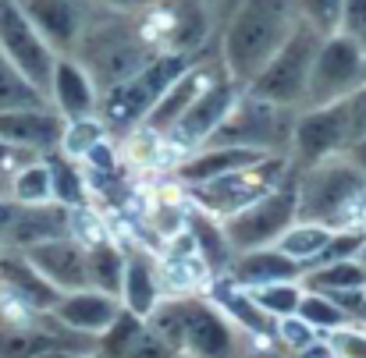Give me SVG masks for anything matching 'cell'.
Segmentation results:
<instances>
[{
  "label": "cell",
  "instance_id": "1",
  "mask_svg": "<svg viewBox=\"0 0 366 358\" xmlns=\"http://www.w3.org/2000/svg\"><path fill=\"white\" fill-rule=\"evenodd\" d=\"M160 50L164 46L146 29V14H122L93 4L71 57L82 61L93 82L100 86V93H107L111 86L135 75L146 61H153Z\"/></svg>",
  "mask_w": 366,
  "mask_h": 358
},
{
  "label": "cell",
  "instance_id": "2",
  "mask_svg": "<svg viewBox=\"0 0 366 358\" xmlns=\"http://www.w3.org/2000/svg\"><path fill=\"white\" fill-rule=\"evenodd\" d=\"M292 29H295L292 0H239L221 25V46H217L221 64L245 89L259 75V68L277 53V46L288 39Z\"/></svg>",
  "mask_w": 366,
  "mask_h": 358
},
{
  "label": "cell",
  "instance_id": "3",
  "mask_svg": "<svg viewBox=\"0 0 366 358\" xmlns=\"http://www.w3.org/2000/svg\"><path fill=\"white\" fill-rule=\"evenodd\" d=\"M178 355L185 358H242V330L207 295H167L146 316Z\"/></svg>",
  "mask_w": 366,
  "mask_h": 358
},
{
  "label": "cell",
  "instance_id": "4",
  "mask_svg": "<svg viewBox=\"0 0 366 358\" xmlns=\"http://www.w3.org/2000/svg\"><path fill=\"white\" fill-rule=\"evenodd\" d=\"M196 61H199V53H192V50H160L135 75H128L124 82L111 86L107 93H100L97 118L104 121V128L111 131V138L139 131L142 121L149 118V111L160 103V96L171 89V82L182 78Z\"/></svg>",
  "mask_w": 366,
  "mask_h": 358
},
{
  "label": "cell",
  "instance_id": "5",
  "mask_svg": "<svg viewBox=\"0 0 366 358\" xmlns=\"http://www.w3.org/2000/svg\"><path fill=\"white\" fill-rule=\"evenodd\" d=\"M299 178V220H313L324 227L363 224L366 174L342 153L317 167L295 170Z\"/></svg>",
  "mask_w": 366,
  "mask_h": 358
},
{
  "label": "cell",
  "instance_id": "6",
  "mask_svg": "<svg viewBox=\"0 0 366 358\" xmlns=\"http://www.w3.org/2000/svg\"><path fill=\"white\" fill-rule=\"evenodd\" d=\"M320 43H324V36L295 18V29L277 46V53L259 68V75L245 86V93H252V96H259L267 103L288 107V111H302Z\"/></svg>",
  "mask_w": 366,
  "mask_h": 358
},
{
  "label": "cell",
  "instance_id": "7",
  "mask_svg": "<svg viewBox=\"0 0 366 358\" xmlns=\"http://www.w3.org/2000/svg\"><path fill=\"white\" fill-rule=\"evenodd\" d=\"M288 174H292L288 156H263V160H256L249 167L228 170L221 178H210L203 185L185 188V195H189V206L228 220V217L242 213L245 206H252L256 199H263L267 192H274Z\"/></svg>",
  "mask_w": 366,
  "mask_h": 358
},
{
  "label": "cell",
  "instance_id": "8",
  "mask_svg": "<svg viewBox=\"0 0 366 358\" xmlns=\"http://www.w3.org/2000/svg\"><path fill=\"white\" fill-rule=\"evenodd\" d=\"M363 82H366V43L363 39L345 36V32L324 36V43L317 50V61H313V75H310V89H306V103L302 107L342 103Z\"/></svg>",
  "mask_w": 366,
  "mask_h": 358
},
{
  "label": "cell",
  "instance_id": "9",
  "mask_svg": "<svg viewBox=\"0 0 366 358\" xmlns=\"http://www.w3.org/2000/svg\"><path fill=\"white\" fill-rule=\"evenodd\" d=\"M295 220H299V178H295V167H292V174L274 192H267L263 199L245 206L242 213L228 217L224 231H228V241H232V248L239 255V252H249V248L277 245V238Z\"/></svg>",
  "mask_w": 366,
  "mask_h": 358
},
{
  "label": "cell",
  "instance_id": "10",
  "mask_svg": "<svg viewBox=\"0 0 366 358\" xmlns=\"http://www.w3.org/2000/svg\"><path fill=\"white\" fill-rule=\"evenodd\" d=\"M295 114H299V111L267 103V100H259V96H252V93L242 89V96H239L232 118L224 121V128L217 131L214 142H224V145H249V149H259V153L288 156Z\"/></svg>",
  "mask_w": 366,
  "mask_h": 358
},
{
  "label": "cell",
  "instance_id": "11",
  "mask_svg": "<svg viewBox=\"0 0 366 358\" xmlns=\"http://www.w3.org/2000/svg\"><path fill=\"white\" fill-rule=\"evenodd\" d=\"M352 118L345 100L342 103H327V107H302L295 114L292 128V145H288V163L295 170L317 167L324 160L342 156L352 145Z\"/></svg>",
  "mask_w": 366,
  "mask_h": 358
},
{
  "label": "cell",
  "instance_id": "12",
  "mask_svg": "<svg viewBox=\"0 0 366 358\" xmlns=\"http://www.w3.org/2000/svg\"><path fill=\"white\" fill-rule=\"evenodd\" d=\"M239 96H242V86L228 75V68H221V71L203 86V93H199L196 103L185 111V118L167 131L164 145L178 149L182 156H189V153L210 145V142L217 138V131L224 128V121L232 118Z\"/></svg>",
  "mask_w": 366,
  "mask_h": 358
},
{
  "label": "cell",
  "instance_id": "13",
  "mask_svg": "<svg viewBox=\"0 0 366 358\" xmlns=\"http://www.w3.org/2000/svg\"><path fill=\"white\" fill-rule=\"evenodd\" d=\"M0 50L4 57L46 96L50 93V78L57 68V53L54 46L39 36V29L29 21V14L21 11L18 0H0Z\"/></svg>",
  "mask_w": 366,
  "mask_h": 358
},
{
  "label": "cell",
  "instance_id": "14",
  "mask_svg": "<svg viewBox=\"0 0 366 358\" xmlns=\"http://www.w3.org/2000/svg\"><path fill=\"white\" fill-rule=\"evenodd\" d=\"M64 124L68 121L50 103L25 107V111H4L0 114V142L11 145V149H21L29 156H46V153L61 149Z\"/></svg>",
  "mask_w": 366,
  "mask_h": 358
},
{
  "label": "cell",
  "instance_id": "15",
  "mask_svg": "<svg viewBox=\"0 0 366 358\" xmlns=\"http://www.w3.org/2000/svg\"><path fill=\"white\" fill-rule=\"evenodd\" d=\"M21 11L29 14V21L39 29V36L54 46L57 57H71L86 18H89V0H18Z\"/></svg>",
  "mask_w": 366,
  "mask_h": 358
},
{
  "label": "cell",
  "instance_id": "16",
  "mask_svg": "<svg viewBox=\"0 0 366 358\" xmlns=\"http://www.w3.org/2000/svg\"><path fill=\"white\" fill-rule=\"evenodd\" d=\"M0 298L29 312H54V305L61 302V291L29 262L25 252L0 248Z\"/></svg>",
  "mask_w": 366,
  "mask_h": 358
},
{
  "label": "cell",
  "instance_id": "17",
  "mask_svg": "<svg viewBox=\"0 0 366 358\" xmlns=\"http://www.w3.org/2000/svg\"><path fill=\"white\" fill-rule=\"evenodd\" d=\"M221 68H224V64H221V57H210V61H207V57H199V61L182 75V78H174V82H171V89L160 96V103L149 111V118L142 121V128H139V131H142V135H153V138H160V142H164V138H167V131L185 118V111L196 103V96L203 93V86H207Z\"/></svg>",
  "mask_w": 366,
  "mask_h": 358
},
{
  "label": "cell",
  "instance_id": "18",
  "mask_svg": "<svg viewBox=\"0 0 366 358\" xmlns=\"http://www.w3.org/2000/svg\"><path fill=\"white\" fill-rule=\"evenodd\" d=\"M29 262L61 291H82L89 287V266H86V241L68 235V238H54L43 241V245H32L25 248Z\"/></svg>",
  "mask_w": 366,
  "mask_h": 358
},
{
  "label": "cell",
  "instance_id": "19",
  "mask_svg": "<svg viewBox=\"0 0 366 358\" xmlns=\"http://www.w3.org/2000/svg\"><path fill=\"white\" fill-rule=\"evenodd\" d=\"M46 100H50V107L64 121L97 118V111H100V86L93 82V75L86 71L82 61L57 57V68H54Z\"/></svg>",
  "mask_w": 366,
  "mask_h": 358
},
{
  "label": "cell",
  "instance_id": "20",
  "mask_svg": "<svg viewBox=\"0 0 366 358\" xmlns=\"http://www.w3.org/2000/svg\"><path fill=\"white\" fill-rule=\"evenodd\" d=\"M68 235H75V210H68L61 203H39V206H18V217L7 227V235L0 238V245L25 252L32 245L68 238Z\"/></svg>",
  "mask_w": 366,
  "mask_h": 358
},
{
  "label": "cell",
  "instance_id": "21",
  "mask_svg": "<svg viewBox=\"0 0 366 358\" xmlns=\"http://www.w3.org/2000/svg\"><path fill=\"white\" fill-rule=\"evenodd\" d=\"M239 330H242L245 337H256V341H263V344H274V330H277V319L274 316H267L259 305H256V298L245 291L242 284H235L228 273L224 277H214L210 284H207V291H203Z\"/></svg>",
  "mask_w": 366,
  "mask_h": 358
},
{
  "label": "cell",
  "instance_id": "22",
  "mask_svg": "<svg viewBox=\"0 0 366 358\" xmlns=\"http://www.w3.org/2000/svg\"><path fill=\"white\" fill-rule=\"evenodd\" d=\"M122 309H124L122 298L104 295V291H97V287H82V291L61 295V302L54 305V316H57L68 330H75V334H82V337H100V334L118 319Z\"/></svg>",
  "mask_w": 366,
  "mask_h": 358
},
{
  "label": "cell",
  "instance_id": "23",
  "mask_svg": "<svg viewBox=\"0 0 366 358\" xmlns=\"http://www.w3.org/2000/svg\"><path fill=\"white\" fill-rule=\"evenodd\" d=\"M160 298H167V284H164V270L160 259L149 248H128V262H124V284H122V305L135 316H149Z\"/></svg>",
  "mask_w": 366,
  "mask_h": 358
},
{
  "label": "cell",
  "instance_id": "24",
  "mask_svg": "<svg viewBox=\"0 0 366 358\" xmlns=\"http://www.w3.org/2000/svg\"><path fill=\"white\" fill-rule=\"evenodd\" d=\"M263 156H274V153H259V149H249V145H224V142H210L189 156L178 160L174 167V178L182 181V188H192V185H203L210 178H221L228 170H239V167H249Z\"/></svg>",
  "mask_w": 366,
  "mask_h": 358
},
{
  "label": "cell",
  "instance_id": "25",
  "mask_svg": "<svg viewBox=\"0 0 366 358\" xmlns=\"http://www.w3.org/2000/svg\"><path fill=\"white\" fill-rule=\"evenodd\" d=\"M302 266L295 259H288L277 245H263V248H249L239 252L228 266V277L242 287H263V284H281V280H302Z\"/></svg>",
  "mask_w": 366,
  "mask_h": 358
},
{
  "label": "cell",
  "instance_id": "26",
  "mask_svg": "<svg viewBox=\"0 0 366 358\" xmlns=\"http://www.w3.org/2000/svg\"><path fill=\"white\" fill-rule=\"evenodd\" d=\"M185 235L192 241L196 255L203 259V266L210 270V277H224L228 273V266L235 259V248L228 241V231H224V220L221 217L189 206V213H185Z\"/></svg>",
  "mask_w": 366,
  "mask_h": 358
},
{
  "label": "cell",
  "instance_id": "27",
  "mask_svg": "<svg viewBox=\"0 0 366 358\" xmlns=\"http://www.w3.org/2000/svg\"><path fill=\"white\" fill-rule=\"evenodd\" d=\"M124 262H128V248L111 235H97L86 241V266H89V287L122 298L124 284Z\"/></svg>",
  "mask_w": 366,
  "mask_h": 358
},
{
  "label": "cell",
  "instance_id": "28",
  "mask_svg": "<svg viewBox=\"0 0 366 358\" xmlns=\"http://www.w3.org/2000/svg\"><path fill=\"white\" fill-rule=\"evenodd\" d=\"M46 170H50V188H54V203L68 206V210H86L89 206V181L82 170V160H71L68 153L54 149L43 156Z\"/></svg>",
  "mask_w": 366,
  "mask_h": 358
},
{
  "label": "cell",
  "instance_id": "29",
  "mask_svg": "<svg viewBox=\"0 0 366 358\" xmlns=\"http://www.w3.org/2000/svg\"><path fill=\"white\" fill-rule=\"evenodd\" d=\"M306 291L320 295H342V291H360L366 284V266L360 259H338V262H320L310 266L299 280Z\"/></svg>",
  "mask_w": 366,
  "mask_h": 358
},
{
  "label": "cell",
  "instance_id": "30",
  "mask_svg": "<svg viewBox=\"0 0 366 358\" xmlns=\"http://www.w3.org/2000/svg\"><path fill=\"white\" fill-rule=\"evenodd\" d=\"M335 235V227H324V224H313V220H295L281 238H277V248L295 259L302 270H310L317 262V255L327 248V241Z\"/></svg>",
  "mask_w": 366,
  "mask_h": 358
},
{
  "label": "cell",
  "instance_id": "31",
  "mask_svg": "<svg viewBox=\"0 0 366 358\" xmlns=\"http://www.w3.org/2000/svg\"><path fill=\"white\" fill-rule=\"evenodd\" d=\"M18 206H39V203H54V188H50V170L46 160L36 156L29 163H21L11 174V192H7Z\"/></svg>",
  "mask_w": 366,
  "mask_h": 358
},
{
  "label": "cell",
  "instance_id": "32",
  "mask_svg": "<svg viewBox=\"0 0 366 358\" xmlns=\"http://www.w3.org/2000/svg\"><path fill=\"white\" fill-rule=\"evenodd\" d=\"M43 103H50L7 57H4V50H0V114L4 111H25V107H43Z\"/></svg>",
  "mask_w": 366,
  "mask_h": 358
},
{
  "label": "cell",
  "instance_id": "33",
  "mask_svg": "<svg viewBox=\"0 0 366 358\" xmlns=\"http://www.w3.org/2000/svg\"><path fill=\"white\" fill-rule=\"evenodd\" d=\"M142 330H146V319L135 316V312H128V309H122L118 319L97 337V355L100 358H124L128 348L139 341Z\"/></svg>",
  "mask_w": 366,
  "mask_h": 358
},
{
  "label": "cell",
  "instance_id": "34",
  "mask_svg": "<svg viewBox=\"0 0 366 358\" xmlns=\"http://www.w3.org/2000/svg\"><path fill=\"white\" fill-rule=\"evenodd\" d=\"M249 291V287H245ZM256 298V305L274 316V319H285V316H295L299 312V302H302V284L299 280H281V284H263V287H252L249 291Z\"/></svg>",
  "mask_w": 366,
  "mask_h": 358
},
{
  "label": "cell",
  "instance_id": "35",
  "mask_svg": "<svg viewBox=\"0 0 366 358\" xmlns=\"http://www.w3.org/2000/svg\"><path fill=\"white\" fill-rule=\"evenodd\" d=\"M111 131L104 128L100 118H79L64 124V138H61V153H68L71 160H86L100 142H107Z\"/></svg>",
  "mask_w": 366,
  "mask_h": 358
},
{
  "label": "cell",
  "instance_id": "36",
  "mask_svg": "<svg viewBox=\"0 0 366 358\" xmlns=\"http://www.w3.org/2000/svg\"><path fill=\"white\" fill-rule=\"evenodd\" d=\"M295 316L306 319L320 337L349 323V316H345L327 295H320V291H306V287H302V302H299V312H295Z\"/></svg>",
  "mask_w": 366,
  "mask_h": 358
},
{
  "label": "cell",
  "instance_id": "37",
  "mask_svg": "<svg viewBox=\"0 0 366 358\" xmlns=\"http://www.w3.org/2000/svg\"><path fill=\"white\" fill-rule=\"evenodd\" d=\"M292 11L299 21H306L320 36H335V32H342L345 0H292Z\"/></svg>",
  "mask_w": 366,
  "mask_h": 358
},
{
  "label": "cell",
  "instance_id": "38",
  "mask_svg": "<svg viewBox=\"0 0 366 358\" xmlns=\"http://www.w3.org/2000/svg\"><path fill=\"white\" fill-rule=\"evenodd\" d=\"M317 341H320V334H317L306 319H299V316L277 319V330H274V344H277V348H285V352H292V355H302V352L313 348Z\"/></svg>",
  "mask_w": 366,
  "mask_h": 358
},
{
  "label": "cell",
  "instance_id": "39",
  "mask_svg": "<svg viewBox=\"0 0 366 358\" xmlns=\"http://www.w3.org/2000/svg\"><path fill=\"white\" fill-rule=\"evenodd\" d=\"M327 348L335 358H366V327L363 323H345L331 334H324Z\"/></svg>",
  "mask_w": 366,
  "mask_h": 358
},
{
  "label": "cell",
  "instance_id": "40",
  "mask_svg": "<svg viewBox=\"0 0 366 358\" xmlns=\"http://www.w3.org/2000/svg\"><path fill=\"white\" fill-rule=\"evenodd\" d=\"M124 358H182V355H178V352H174V348H171L157 330H149V327H146V330L139 334V341L128 348V355Z\"/></svg>",
  "mask_w": 366,
  "mask_h": 358
},
{
  "label": "cell",
  "instance_id": "41",
  "mask_svg": "<svg viewBox=\"0 0 366 358\" xmlns=\"http://www.w3.org/2000/svg\"><path fill=\"white\" fill-rule=\"evenodd\" d=\"M342 32L345 36H356V39H366V0H345Z\"/></svg>",
  "mask_w": 366,
  "mask_h": 358
},
{
  "label": "cell",
  "instance_id": "42",
  "mask_svg": "<svg viewBox=\"0 0 366 358\" xmlns=\"http://www.w3.org/2000/svg\"><path fill=\"white\" fill-rule=\"evenodd\" d=\"M345 107H349V118H352V135L360 138V135H366V82L345 100ZM352 138V142H356Z\"/></svg>",
  "mask_w": 366,
  "mask_h": 358
},
{
  "label": "cell",
  "instance_id": "43",
  "mask_svg": "<svg viewBox=\"0 0 366 358\" xmlns=\"http://www.w3.org/2000/svg\"><path fill=\"white\" fill-rule=\"evenodd\" d=\"M93 4H100V7H107V11H122V14H149V11H157L164 0H93Z\"/></svg>",
  "mask_w": 366,
  "mask_h": 358
},
{
  "label": "cell",
  "instance_id": "44",
  "mask_svg": "<svg viewBox=\"0 0 366 358\" xmlns=\"http://www.w3.org/2000/svg\"><path fill=\"white\" fill-rule=\"evenodd\" d=\"M14 217H18V203L7 199V195H0V238L7 235V227L14 224Z\"/></svg>",
  "mask_w": 366,
  "mask_h": 358
},
{
  "label": "cell",
  "instance_id": "45",
  "mask_svg": "<svg viewBox=\"0 0 366 358\" xmlns=\"http://www.w3.org/2000/svg\"><path fill=\"white\" fill-rule=\"evenodd\" d=\"M345 156H349V160H352V163H356V167L366 174V135H360V138H356V142L345 149Z\"/></svg>",
  "mask_w": 366,
  "mask_h": 358
},
{
  "label": "cell",
  "instance_id": "46",
  "mask_svg": "<svg viewBox=\"0 0 366 358\" xmlns=\"http://www.w3.org/2000/svg\"><path fill=\"white\" fill-rule=\"evenodd\" d=\"M299 358H335V355H331V348H327V341L320 337V341H317L313 348H306V352H302V355H299Z\"/></svg>",
  "mask_w": 366,
  "mask_h": 358
},
{
  "label": "cell",
  "instance_id": "47",
  "mask_svg": "<svg viewBox=\"0 0 366 358\" xmlns=\"http://www.w3.org/2000/svg\"><path fill=\"white\" fill-rule=\"evenodd\" d=\"M39 358H100L97 352H46Z\"/></svg>",
  "mask_w": 366,
  "mask_h": 358
},
{
  "label": "cell",
  "instance_id": "48",
  "mask_svg": "<svg viewBox=\"0 0 366 358\" xmlns=\"http://www.w3.org/2000/svg\"><path fill=\"white\" fill-rule=\"evenodd\" d=\"M235 4H239V0H210V7H214V11H217V14H221V18H228V14H232V7H235Z\"/></svg>",
  "mask_w": 366,
  "mask_h": 358
},
{
  "label": "cell",
  "instance_id": "49",
  "mask_svg": "<svg viewBox=\"0 0 366 358\" xmlns=\"http://www.w3.org/2000/svg\"><path fill=\"white\" fill-rule=\"evenodd\" d=\"M7 192H11V178L0 174V195H7ZM7 199H11V195H7Z\"/></svg>",
  "mask_w": 366,
  "mask_h": 358
},
{
  "label": "cell",
  "instance_id": "50",
  "mask_svg": "<svg viewBox=\"0 0 366 358\" xmlns=\"http://www.w3.org/2000/svg\"><path fill=\"white\" fill-rule=\"evenodd\" d=\"M360 323L366 327V284H363V305H360Z\"/></svg>",
  "mask_w": 366,
  "mask_h": 358
},
{
  "label": "cell",
  "instance_id": "51",
  "mask_svg": "<svg viewBox=\"0 0 366 358\" xmlns=\"http://www.w3.org/2000/svg\"><path fill=\"white\" fill-rule=\"evenodd\" d=\"M249 358H274V352H252Z\"/></svg>",
  "mask_w": 366,
  "mask_h": 358
},
{
  "label": "cell",
  "instance_id": "52",
  "mask_svg": "<svg viewBox=\"0 0 366 358\" xmlns=\"http://www.w3.org/2000/svg\"><path fill=\"white\" fill-rule=\"evenodd\" d=\"M360 262H363V266H366V245H363V252H360Z\"/></svg>",
  "mask_w": 366,
  "mask_h": 358
},
{
  "label": "cell",
  "instance_id": "53",
  "mask_svg": "<svg viewBox=\"0 0 366 358\" xmlns=\"http://www.w3.org/2000/svg\"><path fill=\"white\" fill-rule=\"evenodd\" d=\"M0 248H4V245H0Z\"/></svg>",
  "mask_w": 366,
  "mask_h": 358
},
{
  "label": "cell",
  "instance_id": "54",
  "mask_svg": "<svg viewBox=\"0 0 366 358\" xmlns=\"http://www.w3.org/2000/svg\"><path fill=\"white\" fill-rule=\"evenodd\" d=\"M182 358H185V355H182Z\"/></svg>",
  "mask_w": 366,
  "mask_h": 358
},
{
  "label": "cell",
  "instance_id": "55",
  "mask_svg": "<svg viewBox=\"0 0 366 358\" xmlns=\"http://www.w3.org/2000/svg\"><path fill=\"white\" fill-rule=\"evenodd\" d=\"M363 43H366V39H363Z\"/></svg>",
  "mask_w": 366,
  "mask_h": 358
}]
</instances>
